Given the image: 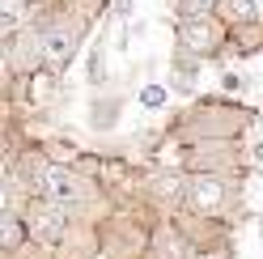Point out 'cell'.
Here are the masks:
<instances>
[{
	"label": "cell",
	"instance_id": "7a4b0ae2",
	"mask_svg": "<svg viewBox=\"0 0 263 259\" xmlns=\"http://www.w3.org/2000/svg\"><path fill=\"white\" fill-rule=\"evenodd\" d=\"M39 191H43L47 200L64 204V208L85 200V183H81V174H72L68 166H47L43 179H39Z\"/></svg>",
	"mask_w": 263,
	"mask_h": 259
},
{
	"label": "cell",
	"instance_id": "9c48e42d",
	"mask_svg": "<svg viewBox=\"0 0 263 259\" xmlns=\"http://www.w3.org/2000/svg\"><path fill=\"white\" fill-rule=\"evenodd\" d=\"M212 5H217V0H178V17H208L212 13Z\"/></svg>",
	"mask_w": 263,
	"mask_h": 259
},
{
	"label": "cell",
	"instance_id": "5b68a950",
	"mask_svg": "<svg viewBox=\"0 0 263 259\" xmlns=\"http://www.w3.org/2000/svg\"><path fill=\"white\" fill-rule=\"evenodd\" d=\"M187 200H191V208L195 213H217V208L225 204V183L221 179H195L191 183V191H187Z\"/></svg>",
	"mask_w": 263,
	"mask_h": 259
},
{
	"label": "cell",
	"instance_id": "4fadbf2b",
	"mask_svg": "<svg viewBox=\"0 0 263 259\" xmlns=\"http://www.w3.org/2000/svg\"><path fill=\"white\" fill-rule=\"evenodd\" d=\"M251 153H255V161H263V136L255 140V149H251Z\"/></svg>",
	"mask_w": 263,
	"mask_h": 259
},
{
	"label": "cell",
	"instance_id": "7c38bea8",
	"mask_svg": "<svg viewBox=\"0 0 263 259\" xmlns=\"http://www.w3.org/2000/svg\"><path fill=\"white\" fill-rule=\"evenodd\" d=\"M13 26H17V13H13V9L0 13V30H13Z\"/></svg>",
	"mask_w": 263,
	"mask_h": 259
},
{
	"label": "cell",
	"instance_id": "ba28073f",
	"mask_svg": "<svg viewBox=\"0 0 263 259\" xmlns=\"http://www.w3.org/2000/svg\"><path fill=\"white\" fill-rule=\"evenodd\" d=\"M51 94H55V77L51 72H39L34 81H30V98H34V102H47Z\"/></svg>",
	"mask_w": 263,
	"mask_h": 259
},
{
	"label": "cell",
	"instance_id": "3957f363",
	"mask_svg": "<svg viewBox=\"0 0 263 259\" xmlns=\"http://www.w3.org/2000/svg\"><path fill=\"white\" fill-rule=\"evenodd\" d=\"M183 47H191V51H217L221 39H225V30L221 26H212L208 17H187L183 22Z\"/></svg>",
	"mask_w": 263,
	"mask_h": 259
},
{
	"label": "cell",
	"instance_id": "5bb4252c",
	"mask_svg": "<svg viewBox=\"0 0 263 259\" xmlns=\"http://www.w3.org/2000/svg\"><path fill=\"white\" fill-rule=\"evenodd\" d=\"M259 9H263V0H259Z\"/></svg>",
	"mask_w": 263,
	"mask_h": 259
},
{
	"label": "cell",
	"instance_id": "52a82bcc",
	"mask_svg": "<svg viewBox=\"0 0 263 259\" xmlns=\"http://www.w3.org/2000/svg\"><path fill=\"white\" fill-rule=\"evenodd\" d=\"M26 238V225H17L13 217H0V251H17Z\"/></svg>",
	"mask_w": 263,
	"mask_h": 259
},
{
	"label": "cell",
	"instance_id": "6da1fadb",
	"mask_svg": "<svg viewBox=\"0 0 263 259\" xmlns=\"http://www.w3.org/2000/svg\"><path fill=\"white\" fill-rule=\"evenodd\" d=\"M64 225H68V217H64V204L55 200H34L30 204V213H26V234L43 242V247H55V242L64 238Z\"/></svg>",
	"mask_w": 263,
	"mask_h": 259
},
{
	"label": "cell",
	"instance_id": "8992f818",
	"mask_svg": "<svg viewBox=\"0 0 263 259\" xmlns=\"http://www.w3.org/2000/svg\"><path fill=\"white\" fill-rule=\"evenodd\" d=\"M255 9H259V0H221V17H225L229 26L255 22Z\"/></svg>",
	"mask_w": 263,
	"mask_h": 259
},
{
	"label": "cell",
	"instance_id": "277c9868",
	"mask_svg": "<svg viewBox=\"0 0 263 259\" xmlns=\"http://www.w3.org/2000/svg\"><path fill=\"white\" fill-rule=\"evenodd\" d=\"M72 51H77V34L72 30H47L43 34V47H39V55H43V64L47 68H64V64L72 60Z\"/></svg>",
	"mask_w": 263,
	"mask_h": 259
},
{
	"label": "cell",
	"instance_id": "30bf717a",
	"mask_svg": "<svg viewBox=\"0 0 263 259\" xmlns=\"http://www.w3.org/2000/svg\"><path fill=\"white\" fill-rule=\"evenodd\" d=\"M140 102L149 106V110H157L161 102H166V89H161V85H144V89H140Z\"/></svg>",
	"mask_w": 263,
	"mask_h": 259
},
{
	"label": "cell",
	"instance_id": "8fae6325",
	"mask_svg": "<svg viewBox=\"0 0 263 259\" xmlns=\"http://www.w3.org/2000/svg\"><path fill=\"white\" fill-rule=\"evenodd\" d=\"M221 85L234 94V89H242V77H238V72H225V77H221Z\"/></svg>",
	"mask_w": 263,
	"mask_h": 259
}]
</instances>
